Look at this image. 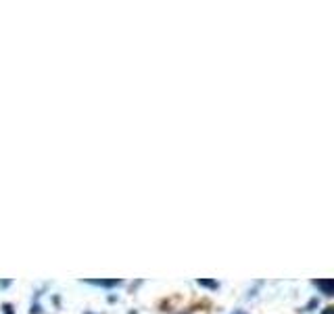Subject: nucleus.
Masks as SVG:
<instances>
[{
    "label": "nucleus",
    "mask_w": 334,
    "mask_h": 314,
    "mask_svg": "<svg viewBox=\"0 0 334 314\" xmlns=\"http://www.w3.org/2000/svg\"><path fill=\"white\" fill-rule=\"evenodd\" d=\"M315 285L322 287L326 295H330V293H332V281H330V278H328V281H315Z\"/></svg>",
    "instance_id": "f257e3e1"
},
{
    "label": "nucleus",
    "mask_w": 334,
    "mask_h": 314,
    "mask_svg": "<svg viewBox=\"0 0 334 314\" xmlns=\"http://www.w3.org/2000/svg\"><path fill=\"white\" fill-rule=\"evenodd\" d=\"M92 285H102V287H117L119 281H90Z\"/></svg>",
    "instance_id": "f03ea898"
},
{
    "label": "nucleus",
    "mask_w": 334,
    "mask_h": 314,
    "mask_svg": "<svg viewBox=\"0 0 334 314\" xmlns=\"http://www.w3.org/2000/svg\"><path fill=\"white\" fill-rule=\"evenodd\" d=\"M199 285H205V287H217V283H213V281H199Z\"/></svg>",
    "instance_id": "7ed1b4c3"
},
{
    "label": "nucleus",
    "mask_w": 334,
    "mask_h": 314,
    "mask_svg": "<svg viewBox=\"0 0 334 314\" xmlns=\"http://www.w3.org/2000/svg\"><path fill=\"white\" fill-rule=\"evenodd\" d=\"M5 310H7V314H13V310H11V306H5Z\"/></svg>",
    "instance_id": "20e7f679"
},
{
    "label": "nucleus",
    "mask_w": 334,
    "mask_h": 314,
    "mask_svg": "<svg viewBox=\"0 0 334 314\" xmlns=\"http://www.w3.org/2000/svg\"><path fill=\"white\" fill-rule=\"evenodd\" d=\"M330 312H332V308H326V312H324V314H330Z\"/></svg>",
    "instance_id": "39448f33"
},
{
    "label": "nucleus",
    "mask_w": 334,
    "mask_h": 314,
    "mask_svg": "<svg viewBox=\"0 0 334 314\" xmlns=\"http://www.w3.org/2000/svg\"><path fill=\"white\" fill-rule=\"evenodd\" d=\"M234 314H244V312H240V310H236V312H234Z\"/></svg>",
    "instance_id": "423d86ee"
}]
</instances>
